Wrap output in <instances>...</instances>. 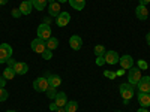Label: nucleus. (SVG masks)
Instances as JSON below:
<instances>
[{
  "instance_id": "obj_1",
  "label": "nucleus",
  "mask_w": 150,
  "mask_h": 112,
  "mask_svg": "<svg viewBox=\"0 0 150 112\" xmlns=\"http://www.w3.org/2000/svg\"><path fill=\"white\" fill-rule=\"evenodd\" d=\"M119 90H120V96H122V99H123V102H125V103H128L131 99L134 97V94H135L134 85H131L129 82H126V84H120Z\"/></svg>"
},
{
  "instance_id": "obj_14",
  "label": "nucleus",
  "mask_w": 150,
  "mask_h": 112,
  "mask_svg": "<svg viewBox=\"0 0 150 112\" xmlns=\"http://www.w3.org/2000/svg\"><path fill=\"white\" fill-rule=\"evenodd\" d=\"M54 103H56L59 108H65L66 103H68V96H66V93H63V91L57 93V96H56V99H54Z\"/></svg>"
},
{
  "instance_id": "obj_19",
  "label": "nucleus",
  "mask_w": 150,
  "mask_h": 112,
  "mask_svg": "<svg viewBox=\"0 0 150 112\" xmlns=\"http://www.w3.org/2000/svg\"><path fill=\"white\" fill-rule=\"evenodd\" d=\"M68 2H69L71 8L75 10H83L86 6V0H68Z\"/></svg>"
},
{
  "instance_id": "obj_22",
  "label": "nucleus",
  "mask_w": 150,
  "mask_h": 112,
  "mask_svg": "<svg viewBox=\"0 0 150 112\" xmlns=\"http://www.w3.org/2000/svg\"><path fill=\"white\" fill-rule=\"evenodd\" d=\"M47 0H32V5H33V8L35 9H38V10H44L45 9V6H47Z\"/></svg>"
},
{
  "instance_id": "obj_44",
  "label": "nucleus",
  "mask_w": 150,
  "mask_h": 112,
  "mask_svg": "<svg viewBox=\"0 0 150 112\" xmlns=\"http://www.w3.org/2000/svg\"><path fill=\"white\" fill-rule=\"evenodd\" d=\"M6 112H17V111H12V109H9V111H6Z\"/></svg>"
},
{
  "instance_id": "obj_42",
  "label": "nucleus",
  "mask_w": 150,
  "mask_h": 112,
  "mask_svg": "<svg viewBox=\"0 0 150 112\" xmlns=\"http://www.w3.org/2000/svg\"><path fill=\"white\" fill-rule=\"evenodd\" d=\"M56 2H59V3H66L68 0H56Z\"/></svg>"
},
{
  "instance_id": "obj_5",
  "label": "nucleus",
  "mask_w": 150,
  "mask_h": 112,
  "mask_svg": "<svg viewBox=\"0 0 150 112\" xmlns=\"http://www.w3.org/2000/svg\"><path fill=\"white\" fill-rule=\"evenodd\" d=\"M48 87H50V84H48V79L45 76H39L33 81V88L39 93H45Z\"/></svg>"
},
{
  "instance_id": "obj_40",
  "label": "nucleus",
  "mask_w": 150,
  "mask_h": 112,
  "mask_svg": "<svg viewBox=\"0 0 150 112\" xmlns=\"http://www.w3.org/2000/svg\"><path fill=\"white\" fill-rule=\"evenodd\" d=\"M44 22H45V24H48V26H50V22H51V21H50V18H44Z\"/></svg>"
},
{
  "instance_id": "obj_11",
  "label": "nucleus",
  "mask_w": 150,
  "mask_h": 112,
  "mask_svg": "<svg viewBox=\"0 0 150 112\" xmlns=\"http://www.w3.org/2000/svg\"><path fill=\"white\" fill-rule=\"evenodd\" d=\"M119 63H120L122 69H128V70H129L131 67H134V58H132L129 54H125V55L120 57Z\"/></svg>"
},
{
  "instance_id": "obj_29",
  "label": "nucleus",
  "mask_w": 150,
  "mask_h": 112,
  "mask_svg": "<svg viewBox=\"0 0 150 112\" xmlns=\"http://www.w3.org/2000/svg\"><path fill=\"white\" fill-rule=\"evenodd\" d=\"M104 76L105 78H110V79H114L117 75H116V72H110V70H105L104 72Z\"/></svg>"
},
{
  "instance_id": "obj_37",
  "label": "nucleus",
  "mask_w": 150,
  "mask_h": 112,
  "mask_svg": "<svg viewBox=\"0 0 150 112\" xmlns=\"http://www.w3.org/2000/svg\"><path fill=\"white\" fill-rule=\"evenodd\" d=\"M146 42H147V45L150 46V33H147V34H146Z\"/></svg>"
},
{
  "instance_id": "obj_36",
  "label": "nucleus",
  "mask_w": 150,
  "mask_h": 112,
  "mask_svg": "<svg viewBox=\"0 0 150 112\" xmlns=\"http://www.w3.org/2000/svg\"><path fill=\"white\" fill-rule=\"evenodd\" d=\"M123 73H125V69H120V70H117V72H116V75H117V76H122Z\"/></svg>"
},
{
  "instance_id": "obj_28",
  "label": "nucleus",
  "mask_w": 150,
  "mask_h": 112,
  "mask_svg": "<svg viewBox=\"0 0 150 112\" xmlns=\"http://www.w3.org/2000/svg\"><path fill=\"white\" fill-rule=\"evenodd\" d=\"M137 64H138V69H140V70H146V69L149 67V64H147L146 60H138V61H137Z\"/></svg>"
},
{
  "instance_id": "obj_34",
  "label": "nucleus",
  "mask_w": 150,
  "mask_h": 112,
  "mask_svg": "<svg viewBox=\"0 0 150 112\" xmlns=\"http://www.w3.org/2000/svg\"><path fill=\"white\" fill-rule=\"evenodd\" d=\"M57 108H59V106H57L56 103H51V105H50V111H51V112H56Z\"/></svg>"
},
{
  "instance_id": "obj_7",
  "label": "nucleus",
  "mask_w": 150,
  "mask_h": 112,
  "mask_svg": "<svg viewBox=\"0 0 150 112\" xmlns=\"http://www.w3.org/2000/svg\"><path fill=\"white\" fill-rule=\"evenodd\" d=\"M105 64H110V66H114L119 63V60H120V55L117 54V51H107L105 55Z\"/></svg>"
},
{
  "instance_id": "obj_43",
  "label": "nucleus",
  "mask_w": 150,
  "mask_h": 112,
  "mask_svg": "<svg viewBox=\"0 0 150 112\" xmlns=\"http://www.w3.org/2000/svg\"><path fill=\"white\" fill-rule=\"evenodd\" d=\"M47 2H48V3H54V2H56V0H47Z\"/></svg>"
},
{
  "instance_id": "obj_35",
  "label": "nucleus",
  "mask_w": 150,
  "mask_h": 112,
  "mask_svg": "<svg viewBox=\"0 0 150 112\" xmlns=\"http://www.w3.org/2000/svg\"><path fill=\"white\" fill-rule=\"evenodd\" d=\"M140 2V5H143V6H147L149 3H150V0H138Z\"/></svg>"
},
{
  "instance_id": "obj_33",
  "label": "nucleus",
  "mask_w": 150,
  "mask_h": 112,
  "mask_svg": "<svg viewBox=\"0 0 150 112\" xmlns=\"http://www.w3.org/2000/svg\"><path fill=\"white\" fill-rule=\"evenodd\" d=\"M5 85H6V79L3 78V75L0 76V88H5Z\"/></svg>"
},
{
  "instance_id": "obj_6",
  "label": "nucleus",
  "mask_w": 150,
  "mask_h": 112,
  "mask_svg": "<svg viewBox=\"0 0 150 112\" xmlns=\"http://www.w3.org/2000/svg\"><path fill=\"white\" fill-rule=\"evenodd\" d=\"M30 48H32V51H33V52H36V54H42L45 49H47V43H45V41L39 39V37H36V39L32 41Z\"/></svg>"
},
{
  "instance_id": "obj_10",
  "label": "nucleus",
  "mask_w": 150,
  "mask_h": 112,
  "mask_svg": "<svg viewBox=\"0 0 150 112\" xmlns=\"http://www.w3.org/2000/svg\"><path fill=\"white\" fill-rule=\"evenodd\" d=\"M69 21H71V15H69V12H60L59 14V17H57V20H56V24L59 27H66L68 24H69Z\"/></svg>"
},
{
  "instance_id": "obj_38",
  "label": "nucleus",
  "mask_w": 150,
  "mask_h": 112,
  "mask_svg": "<svg viewBox=\"0 0 150 112\" xmlns=\"http://www.w3.org/2000/svg\"><path fill=\"white\" fill-rule=\"evenodd\" d=\"M137 112H150V111H149L147 108H140V109L137 111Z\"/></svg>"
},
{
  "instance_id": "obj_25",
  "label": "nucleus",
  "mask_w": 150,
  "mask_h": 112,
  "mask_svg": "<svg viewBox=\"0 0 150 112\" xmlns=\"http://www.w3.org/2000/svg\"><path fill=\"white\" fill-rule=\"evenodd\" d=\"M45 93H47V97H48V99H51V100H54V99H56V96H57V93H59V91H57V90L54 88V87H48V88H47V91H45Z\"/></svg>"
},
{
  "instance_id": "obj_30",
  "label": "nucleus",
  "mask_w": 150,
  "mask_h": 112,
  "mask_svg": "<svg viewBox=\"0 0 150 112\" xmlns=\"http://www.w3.org/2000/svg\"><path fill=\"white\" fill-rule=\"evenodd\" d=\"M11 15L14 17V18H20L23 14H21V10H20V9H12V10H11Z\"/></svg>"
},
{
  "instance_id": "obj_23",
  "label": "nucleus",
  "mask_w": 150,
  "mask_h": 112,
  "mask_svg": "<svg viewBox=\"0 0 150 112\" xmlns=\"http://www.w3.org/2000/svg\"><path fill=\"white\" fill-rule=\"evenodd\" d=\"M77 109H78V103H77V102H75V100L69 102V100H68V103H66V106H65V111H66V112H77Z\"/></svg>"
},
{
  "instance_id": "obj_41",
  "label": "nucleus",
  "mask_w": 150,
  "mask_h": 112,
  "mask_svg": "<svg viewBox=\"0 0 150 112\" xmlns=\"http://www.w3.org/2000/svg\"><path fill=\"white\" fill-rule=\"evenodd\" d=\"M8 3V0H0V5H6Z\"/></svg>"
},
{
  "instance_id": "obj_2",
  "label": "nucleus",
  "mask_w": 150,
  "mask_h": 112,
  "mask_svg": "<svg viewBox=\"0 0 150 112\" xmlns=\"http://www.w3.org/2000/svg\"><path fill=\"white\" fill-rule=\"evenodd\" d=\"M38 37L47 42L50 37H51V27H50L48 24H45V22L39 24V26H38Z\"/></svg>"
},
{
  "instance_id": "obj_18",
  "label": "nucleus",
  "mask_w": 150,
  "mask_h": 112,
  "mask_svg": "<svg viewBox=\"0 0 150 112\" xmlns=\"http://www.w3.org/2000/svg\"><path fill=\"white\" fill-rule=\"evenodd\" d=\"M60 3L59 2H54V3H50V6H48V14H50V17H59V14H60Z\"/></svg>"
},
{
  "instance_id": "obj_9",
  "label": "nucleus",
  "mask_w": 150,
  "mask_h": 112,
  "mask_svg": "<svg viewBox=\"0 0 150 112\" xmlns=\"http://www.w3.org/2000/svg\"><path fill=\"white\" fill-rule=\"evenodd\" d=\"M137 88L140 93H147L150 94V76H144L140 79V82L137 84Z\"/></svg>"
},
{
  "instance_id": "obj_21",
  "label": "nucleus",
  "mask_w": 150,
  "mask_h": 112,
  "mask_svg": "<svg viewBox=\"0 0 150 112\" xmlns=\"http://www.w3.org/2000/svg\"><path fill=\"white\" fill-rule=\"evenodd\" d=\"M45 43H47V48H48V49L54 51V49L59 46V39H57V37H53V36H51V37H50V39L45 42Z\"/></svg>"
},
{
  "instance_id": "obj_20",
  "label": "nucleus",
  "mask_w": 150,
  "mask_h": 112,
  "mask_svg": "<svg viewBox=\"0 0 150 112\" xmlns=\"http://www.w3.org/2000/svg\"><path fill=\"white\" fill-rule=\"evenodd\" d=\"M15 75H17V73H15L14 67H9V66H8V67H6V69L3 70V78H5L6 81H11V79H14V78H15Z\"/></svg>"
},
{
  "instance_id": "obj_39",
  "label": "nucleus",
  "mask_w": 150,
  "mask_h": 112,
  "mask_svg": "<svg viewBox=\"0 0 150 112\" xmlns=\"http://www.w3.org/2000/svg\"><path fill=\"white\" fill-rule=\"evenodd\" d=\"M56 112H66V111H65V108H57Z\"/></svg>"
},
{
  "instance_id": "obj_12",
  "label": "nucleus",
  "mask_w": 150,
  "mask_h": 112,
  "mask_svg": "<svg viewBox=\"0 0 150 112\" xmlns=\"http://www.w3.org/2000/svg\"><path fill=\"white\" fill-rule=\"evenodd\" d=\"M135 17L138 18V20H141V21L147 20V17H149V9H147V6H143V5L137 6V8H135Z\"/></svg>"
},
{
  "instance_id": "obj_32",
  "label": "nucleus",
  "mask_w": 150,
  "mask_h": 112,
  "mask_svg": "<svg viewBox=\"0 0 150 112\" xmlns=\"http://www.w3.org/2000/svg\"><path fill=\"white\" fill-rule=\"evenodd\" d=\"M6 64H8V66H9V67H14V66H15V64H17V61H15V60H14V58H12V57H11V58H9V60H8V61H6Z\"/></svg>"
},
{
  "instance_id": "obj_31",
  "label": "nucleus",
  "mask_w": 150,
  "mask_h": 112,
  "mask_svg": "<svg viewBox=\"0 0 150 112\" xmlns=\"http://www.w3.org/2000/svg\"><path fill=\"white\" fill-rule=\"evenodd\" d=\"M96 64H98V66H104V64H105L104 55H102V57H96Z\"/></svg>"
},
{
  "instance_id": "obj_15",
  "label": "nucleus",
  "mask_w": 150,
  "mask_h": 112,
  "mask_svg": "<svg viewBox=\"0 0 150 112\" xmlns=\"http://www.w3.org/2000/svg\"><path fill=\"white\" fill-rule=\"evenodd\" d=\"M45 78L48 79L50 87H54V88H57V87L62 84V78L59 76V75H51V73H47V76H45Z\"/></svg>"
},
{
  "instance_id": "obj_13",
  "label": "nucleus",
  "mask_w": 150,
  "mask_h": 112,
  "mask_svg": "<svg viewBox=\"0 0 150 112\" xmlns=\"http://www.w3.org/2000/svg\"><path fill=\"white\" fill-rule=\"evenodd\" d=\"M18 9L21 10L23 15H30L32 9H33V5H32V2H29V0H23L21 5L18 6Z\"/></svg>"
},
{
  "instance_id": "obj_3",
  "label": "nucleus",
  "mask_w": 150,
  "mask_h": 112,
  "mask_svg": "<svg viewBox=\"0 0 150 112\" xmlns=\"http://www.w3.org/2000/svg\"><path fill=\"white\" fill-rule=\"evenodd\" d=\"M11 57H12V46L8 43H2L0 45V64L6 63Z\"/></svg>"
},
{
  "instance_id": "obj_8",
  "label": "nucleus",
  "mask_w": 150,
  "mask_h": 112,
  "mask_svg": "<svg viewBox=\"0 0 150 112\" xmlns=\"http://www.w3.org/2000/svg\"><path fill=\"white\" fill-rule=\"evenodd\" d=\"M69 46L74 49V51H80V49L83 48V39H81V36L72 34L69 37Z\"/></svg>"
},
{
  "instance_id": "obj_24",
  "label": "nucleus",
  "mask_w": 150,
  "mask_h": 112,
  "mask_svg": "<svg viewBox=\"0 0 150 112\" xmlns=\"http://www.w3.org/2000/svg\"><path fill=\"white\" fill-rule=\"evenodd\" d=\"M93 52H95V55H96V57H102V55H105L107 49H105V46H104V45H96V46H95V49H93Z\"/></svg>"
},
{
  "instance_id": "obj_16",
  "label": "nucleus",
  "mask_w": 150,
  "mask_h": 112,
  "mask_svg": "<svg viewBox=\"0 0 150 112\" xmlns=\"http://www.w3.org/2000/svg\"><path fill=\"white\" fill-rule=\"evenodd\" d=\"M138 103L141 105V108H149L150 106V94L147 93H138Z\"/></svg>"
},
{
  "instance_id": "obj_26",
  "label": "nucleus",
  "mask_w": 150,
  "mask_h": 112,
  "mask_svg": "<svg viewBox=\"0 0 150 112\" xmlns=\"http://www.w3.org/2000/svg\"><path fill=\"white\" fill-rule=\"evenodd\" d=\"M41 55H42V58H44V60H51V58H53V51L47 48V49H45V51H44Z\"/></svg>"
},
{
  "instance_id": "obj_27",
  "label": "nucleus",
  "mask_w": 150,
  "mask_h": 112,
  "mask_svg": "<svg viewBox=\"0 0 150 112\" xmlns=\"http://www.w3.org/2000/svg\"><path fill=\"white\" fill-rule=\"evenodd\" d=\"M8 97H9V93H8L5 88H0V102L8 100Z\"/></svg>"
},
{
  "instance_id": "obj_45",
  "label": "nucleus",
  "mask_w": 150,
  "mask_h": 112,
  "mask_svg": "<svg viewBox=\"0 0 150 112\" xmlns=\"http://www.w3.org/2000/svg\"><path fill=\"white\" fill-rule=\"evenodd\" d=\"M29 2H32V0H29Z\"/></svg>"
},
{
  "instance_id": "obj_17",
  "label": "nucleus",
  "mask_w": 150,
  "mask_h": 112,
  "mask_svg": "<svg viewBox=\"0 0 150 112\" xmlns=\"http://www.w3.org/2000/svg\"><path fill=\"white\" fill-rule=\"evenodd\" d=\"M14 70L17 75H26L27 70H29V66L27 63H24V61H17V64L14 66Z\"/></svg>"
},
{
  "instance_id": "obj_4",
  "label": "nucleus",
  "mask_w": 150,
  "mask_h": 112,
  "mask_svg": "<svg viewBox=\"0 0 150 112\" xmlns=\"http://www.w3.org/2000/svg\"><path fill=\"white\" fill-rule=\"evenodd\" d=\"M141 78H143L141 76V70L138 67H131L129 69V72H128V81H129L131 85H137L140 82Z\"/></svg>"
}]
</instances>
